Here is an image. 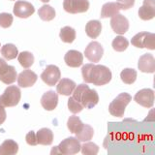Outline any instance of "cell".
<instances>
[{
    "mask_svg": "<svg viewBox=\"0 0 155 155\" xmlns=\"http://www.w3.org/2000/svg\"><path fill=\"white\" fill-rule=\"evenodd\" d=\"M25 140L26 143L29 144V145H37L38 144V142H37V138H36V134L34 131H30V132H28L26 137H25Z\"/></svg>",
    "mask_w": 155,
    "mask_h": 155,
    "instance_id": "d590c367",
    "label": "cell"
},
{
    "mask_svg": "<svg viewBox=\"0 0 155 155\" xmlns=\"http://www.w3.org/2000/svg\"><path fill=\"white\" fill-rule=\"evenodd\" d=\"M81 150V143L80 140L77 138L70 137L63 140L59 143V145L55 147L51 150V154L53 153H60L65 155H73L78 153Z\"/></svg>",
    "mask_w": 155,
    "mask_h": 155,
    "instance_id": "5b68a950",
    "label": "cell"
},
{
    "mask_svg": "<svg viewBox=\"0 0 155 155\" xmlns=\"http://www.w3.org/2000/svg\"><path fill=\"white\" fill-rule=\"evenodd\" d=\"M18 84L25 88V87H30L35 84L37 81L38 76L31 70H24L21 74L18 75Z\"/></svg>",
    "mask_w": 155,
    "mask_h": 155,
    "instance_id": "5bb4252c",
    "label": "cell"
},
{
    "mask_svg": "<svg viewBox=\"0 0 155 155\" xmlns=\"http://www.w3.org/2000/svg\"><path fill=\"white\" fill-rule=\"evenodd\" d=\"M1 54L7 60L15 59L18 54V48L13 44H6L1 48Z\"/></svg>",
    "mask_w": 155,
    "mask_h": 155,
    "instance_id": "d4e9b609",
    "label": "cell"
},
{
    "mask_svg": "<svg viewBox=\"0 0 155 155\" xmlns=\"http://www.w3.org/2000/svg\"><path fill=\"white\" fill-rule=\"evenodd\" d=\"M136 103L140 104L144 108H152L154 104V91L150 88H144L137 92L134 97Z\"/></svg>",
    "mask_w": 155,
    "mask_h": 155,
    "instance_id": "30bf717a",
    "label": "cell"
},
{
    "mask_svg": "<svg viewBox=\"0 0 155 155\" xmlns=\"http://www.w3.org/2000/svg\"><path fill=\"white\" fill-rule=\"evenodd\" d=\"M8 66V64L6 63V61H5L4 59H2V58H0V74L6 69Z\"/></svg>",
    "mask_w": 155,
    "mask_h": 155,
    "instance_id": "74e56055",
    "label": "cell"
},
{
    "mask_svg": "<svg viewBox=\"0 0 155 155\" xmlns=\"http://www.w3.org/2000/svg\"><path fill=\"white\" fill-rule=\"evenodd\" d=\"M63 8L70 14H80L85 13L89 9L88 0H64Z\"/></svg>",
    "mask_w": 155,
    "mask_h": 155,
    "instance_id": "ba28073f",
    "label": "cell"
},
{
    "mask_svg": "<svg viewBox=\"0 0 155 155\" xmlns=\"http://www.w3.org/2000/svg\"><path fill=\"white\" fill-rule=\"evenodd\" d=\"M18 60L23 68H29L34 63V55L29 51H22L18 54Z\"/></svg>",
    "mask_w": 155,
    "mask_h": 155,
    "instance_id": "f546056e",
    "label": "cell"
},
{
    "mask_svg": "<svg viewBox=\"0 0 155 155\" xmlns=\"http://www.w3.org/2000/svg\"><path fill=\"white\" fill-rule=\"evenodd\" d=\"M68 108H69L72 114L81 113V111L84 109V107H82L78 101H76L73 97H70L69 100H68Z\"/></svg>",
    "mask_w": 155,
    "mask_h": 155,
    "instance_id": "836d02e7",
    "label": "cell"
},
{
    "mask_svg": "<svg viewBox=\"0 0 155 155\" xmlns=\"http://www.w3.org/2000/svg\"><path fill=\"white\" fill-rule=\"evenodd\" d=\"M120 78L124 84H132L137 80V71L132 68H126L120 73Z\"/></svg>",
    "mask_w": 155,
    "mask_h": 155,
    "instance_id": "4316f807",
    "label": "cell"
},
{
    "mask_svg": "<svg viewBox=\"0 0 155 155\" xmlns=\"http://www.w3.org/2000/svg\"><path fill=\"white\" fill-rule=\"evenodd\" d=\"M139 17L143 21H150L155 17V0H143V6L139 9Z\"/></svg>",
    "mask_w": 155,
    "mask_h": 155,
    "instance_id": "4fadbf2b",
    "label": "cell"
},
{
    "mask_svg": "<svg viewBox=\"0 0 155 155\" xmlns=\"http://www.w3.org/2000/svg\"><path fill=\"white\" fill-rule=\"evenodd\" d=\"M82 79L87 84L94 85H105L111 81V72L108 67L104 65H95L88 63L81 68Z\"/></svg>",
    "mask_w": 155,
    "mask_h": 155,
    "instance_id": "6da1fadb",
    "label": "cell"
},
{
    "mask_svg": "<svg viewBox=\"0 0 155 155\" xmlns=\"http://www.w3.org/2000/svg\"><path fill=\"white\" fill-rule=\"evenodd\" d=\"M37 142L42 145H51L53 142V133L48 128H42L36 134Z\"/></svg>",
    "mask_w": 155,
    "mask_h": 155,
    "instance_id": "d6986e66",
    "label": "cell"
},
{
    "mask_svg": "<svg viewBox=\"0 0 155 155\" xmlns=\"http://www.w3.org/2000/svg\"><path fill=\"white\" fill-rule=\"evenodd\" d=\"M94 135V130L91 126L84 124V127L81 128L80 132L76 133V138L80 140V142H88L92 138H93Z\"/></svg>",
    "mask_w": 155,
    "mask_h": 155,
    "instance_id": "cb8c5ba5",
    "label": "cell"
},
{
    "mask_svg": "<svg viewBox=\"0 0 155 155\" xmlns=\"http://www.w3.org/2000/svg\"><path fill=\"white\" fill-rule=\"evenodd\" d=\"M14 15L18 18H27L34 14L35 12V8L34 6L27 1H23V0H19L17 1L14 5Z\"/></svg>",
    "mask_w": 155,
    "mask_h": 155,
    "instance_id": "9c48e42d",
    "label": "cell"
},
{
    "mask_svg": "<svg viewBox=\"0 0 155 155\" xmlns=\"http://www.w3.org/2000/svg\"><path fill=\"white\" fill-rule=\"evenodd\" d=\"M14 18L11 14L2 13L0 14V26L3 28H8L12 25Z\"/></svg>",
    "mask_w": 155,
    "mask_h": 155,
    "instance_id": "d6a6232c",
    "label": "cell"
},
{
    "mask_svg": "<svg viewBox=\"0 0 155 155\" xmlns=\"http://www.w3.org/2000/svg\"><path fill=\"white\" fill-rule=\"evenodd\" d=\"M58 104V95L54 91L50 90L44 93L41 98V105L47 110H53Z\"/></svg>",
    "mask_w": 155,
    "mask_h": 155,
    "instance_id": "2e32d148",
    "label": "cell"
},
{
    "mask_svg": "<svg viewBox=\"0 0 155 155\" xmlns=\"http://www.w3.org/2000/svg\"><path fill=\"white\" fill-rule=\"evenodd\" d=\"M81 150L84 155H96L99 151V147L94 143H85L81 145Z\"/></svg>",
    "mask_w": 155,
    "mask_h": 155,
    "instance_id": "1f68e13d",
    "label": "cell"
},
{
    "mask_svg": "<svg viewBox=\"0 0 155 155\" xmlns=\"http://www.w3.org/2000/svg\"><path fill=\"white\" fill-rule=\"evenodd\" d=\"M132 100V97L130 94L123 92L120 93L116 98L111 102L109 106V111L113 116L116 117H122L125 113V109L127 105Z\"/></svg>",
    "mask_w": 155,
    "mask_h": 155,
    "instance_id": "3957f363",
    "label": "cell"
},
{
    "mask_svg": "<svg viewBox=\"0 0 155 155\" xmlns=\"http://www.w3.org/2000/svg\"><path fill=\"white\" fill-rule=\"evenodd\" d=\"M6 116H7L6 110H4L3 107H0V125L3 124L4 121L6 120Z\"/></svg>",
    "mask_w": 155,
    "mask_h": 155,
    "instance_id": "8d00e7d4",
    "label": "cell"
},
{
    "mask_svg": "<svg viewBox=\"0 0 155 155\" xmlns=\"http://www.w3.org/2000/svg\"><path fill=\"white\" fill-rule=\"evenodd\" d=\"M76 82L70 79H62L56 85L57 93L65 96H70L76 88Z\"/></svg>",
    "mask_w": 155,
    "mask_h": 155,
    "instance_id": "ac0fdd59",
    "label": "cell"
},
{
    "mask_svg": "<svg viewBox=\"0 0 155 155\" xmlns=\"http://www.w3.org/2000/svg\"><path fill=\"white\" fill-rule=\"evenodd\" d=\"M120 11V7L116 2H108L103 5L101 10V18H111L115 16L116 14H118Z\"/></svg>",
    "mask_w": 155,
    "mask_h": 155,
    "instance_id": "ffe728a7",
    "label": "cell"
},
{
    "mask_svg": "<svg viewBox=\"0 0 155 155\" xmlns=\"http://www.w3.org/2000/svg\"><path fill=\"white\" fill-rule=\"evenodd\" d=\"M113 48L116 51H124L129 46L128 40L123 36H117L114 39L113 43H111Z\"/></svg>",
    "mask_w": 155,
    "mask_h": 155,
    "instance_id": "4dcf8cb0",
    "label": "cell"
},
{
    "mask_svg": "<svg viewBox=\"0 0 155 155\" xmlns=\"http://www.w3.org/2000/svg\"><path fill=\"white\" fill-rule=\"evenodd\" d=\"M102 31V24L99 21H89L85 25L86 35L91 39H96Z\"/></svg>",
    "mask_w": 155,
    "mask_h": 155,
    "instance_id": "603a6c76",
    "label": "cell"
},
{
    "mask_svg": "<svg viewBox=\"0 0 155 155\" xmlns=\"http://www.w3.org/2000/svg\"><path fill=\"white\" fill-rule=\"evenodd\" d=\"M21 92L16 85H10L5 89L4 93L0 96V107H15L21 101Z\"/></svg>",
    "mask_w": 155,
    "mask_h": 155,
    "instance_id": "277c9868",
    "label": "cell"
},
{
    "mask_svg": "<svg viewBox=\"0 0 155 155\" xmlns=\"http://www.w3.org/2000/svg\"><path fill=\"white\" fill-rule=\"evenodd\" d=\"M116 3L120 7V10H128L134 6L135 0H117Z\"/></svg>",
    "mask_w": 155,
    "mask_h": 155,
    "instance_id": "e575fe53",
    "label": "cell"
},
{
    "mask_svg": "<svg viewBox=\"0 0 155 155\" xmlns=\"http://www.w3.org/2000/svg\"><path fill=\"white\" fill-rule=\"evenodd\" d=\"M38 15L43 21H50L55 18V11L51 6H50V5H44V6H42L39 9Z\"/></svg>",
    "mask_w": 155,
    "mask_h": 155,
    "instance_id": "484cf974",
    "label": "cell"
},
{
    "mask_svg": "<svg viewBox=\"0 0 155 155\" xmlns=\"http://www.w3.org/2000/svg\"><path fill=\"white\" fill-rule=\"evenodd\" d=\"M64 61L69 67L77 68L80 67L82 64V62H84V55L80 51L71 50L69 51H67V53L65 54Z\"/></svg>",
    "mask_w": 155,
    "mask_h": 155,
    "instance_id": "e0dca14e",
    "label": "cell"
},
{
    "mask_svg": "<svg viewBox=\"0 0 155 155\" xmlns=\"http://www.w3.org/2000/svg\"><path fill=\"white\" fill-rule=\"evenodd\" d=\"M12 1H14V0H12Z\"/></svg>",
    "mask_w": 155,
    "mask_h": 155,
    "instance_id": "ab89813d",
    "label": "cell"
},
{
    "mask_svg": "<svg viewBox=\"0 0 155 155\" xmlns=\"http://www.w3.org/2000/svg\"><path fill=\"white\" fill-rule=\"evenodd\" d=\"M42 2H44V3H48V1H50V0H41Z\"/></svg>",
    "mask_w": 155,
    "mask_h": 155,
    "instance_id": "f35d334b",
    "label": "cell"
},
{
    "mask_svg": "<svg viewBox=\"0 0 155 155\" xmlns=\"http://www.w3.org/2000/svg\"><path fill=\"white\" fill-rule=\"evenodd\" d=\"M131 43L136 48L155 50V34L150 32H140L132 38Z\"/></svg>",
    "mask_w": 155,
    "mask_h": 155,
    "instance_id": "8992f818",
    "label": "cell"
},
{
    "mask_svg": "<svg viewBox=\"0 0 155 155\" xmlns=\"http://www.w3.org/2000/svg\"><path fill=\"white\" fill-rule=\"evenodd\" d=\"M61 78V72L59 68L55 65H48L41 74V79L47 85H55Z\"/></svg>",
    "mask_w": 155,
    "mask_h": 155,
    "instance_id": "52a82bcc",
    "label": "cell"
},
{
    "mask_svg": "<svg viewBox=\"0 0 155 155\" xmlns=\"http://www.w3.org/2000/svg\"><path fill=\"white\" fill-rule=\"evenodd\" d=\"M60 39L64 43H73L76 39V30L70 26H65L60 30Z\"/></svg>",
    "mask_w": 155,
    "mask_h": 155,
    "instance_id": "83f0119b",
    "label": "cell"
},
{
    "mask_svg": "<svg viewBox=\"0 0 155 155\" xmlns=\"http://www.w3.org/2000/svg\"><path fill=\"white\" fill-rule=\"evenodd\" d=\"M139 70L143 73H154L155 72V59L152 54L145 53L142 55L138 63Z\"/></svg>",
    "mask_w": 155,
    "mask_h": 155,
    "instance_id": "9a60e30c",
    "label": "cell"
},
{
    "mask_svg": "<svg viewBox=\"0 0 155 155\" xmlns=\"http://www.w3.org/2000/svg\"><path fill=\"white\" fill-rule=\"evenodd\" d=\"M73 98L86 109H92L99 102V95L94 89H90L88 85L81 84L73 91Z\"/></svg>",
    "mask_w": 155,
    "mask_h": 155,
    "instance_id": "7a4b0ae2",
    "label": "cell"
},
{
    "mask_svg": "<svg viewBox=\"0 0 155 155\" xmlns=\"http://www.w3.org/2000/svg\"><path fill=\"white\" fill-rule=\"evenodd\" d=\"M110 26H111V29H113L115 33L119 34V35H122V34L128 31L129 21L123 15H120L118 13V14H116L115 16L111 17Z\"/></svg>",
    "mask_w": 155,
    "mask_h": 155,
    "instance_id": "7c38bea8",
    "label": "cell"
},
{
    "mask_svg": "<svg viewBox=\"0 0 155 155\" xmlns=\"http://www.w3.org/2000/svg\"><path fill=\"white\" fill-rule=\"evenodd\" d=\"M17 71L14 66L8 65L1 74H0V81L5 84H12L17 80Z\"/></svg>",
    "mask_w": 155,
    "mask_h": 155,
    "instance_id": "44dd1931",
    "label": "cell"
},
{
    "mask_svg": "<svg viewBox=\"0 0 155 155\" xmlns=\"http://www.w3.org/2000/svg\"><path fill=\"white\" fill-rule=\"evenodd\" d=\"M18 151V144L13 140H6L0 145V155H15Z\"/></svg>",
    "mask_w": 155,
    "mask_h": 155,
    "instance_id": "7402d4cb",
    "label": "cell"
},
{
    "mask_svg": "<svg viewBox=\"0 0 155 155\" xmlns=\"http://www.w3.org/2000/svg\"><path fill=\"white\" fill-rule=\"evenodd\" d=\"M85 57L91 62H99L104 54V48L98 42H91L85 48Z\"/></svg>",
    "mask_w": 155,
    "mask_h": 155,
    "instance_id": "8fae6325",
    "label": "cell"
},
{
    "mask_svg": "<svg viewBox=\"0 0 155 155\" xmlns=\"http://www.w3.org/2000/svg\"><path fill=\"white\" fill-rule=\"evenodd\" d=\"M67 126L71 133L76 134L78 132H80L81 128L84 127V123L81 122V120L80 119L79 116L73 115V116H70L69 119H68Z\"/></svg>",
    "mask_w": 155,
    "mask_h": 155,
    "instance_id": "f1b7e54d",
    "label": "cell"
}]
</instances>
